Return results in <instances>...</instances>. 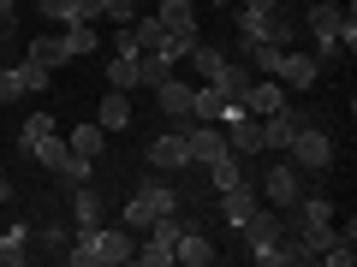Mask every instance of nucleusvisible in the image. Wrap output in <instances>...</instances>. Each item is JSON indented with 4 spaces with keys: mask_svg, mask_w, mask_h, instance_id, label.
<instances>
[{
    "mask_svg": "<svg viewBox=\"0 0 357 267\" xmlns=\"http://www.w3.org/2000/svg\"><path fill=\"white\" fill-rule=\"evenodd\" d=\"M333 131H328V119H316V125H304L292 137V149H286V161L298 166V172H310V178H321V172H333Z\"/></svg>",
    "mask_w": 357,
    "mask_h": 267,
    "instance_id": "f257e3e1",
    "label": "nucleus"
},
{
    "mask_svg": "<svg viewBox=\"0 0 357 267\" xmlns=\"http://www.w3.org/2000/svg\"><path fill=\"white\" fill-rule=\"evenodd\" d=\"M178 202H185V196H178L173 184H155V178H149V184H143V191H137V196L126 202L119 226H131V232H149V226H155L161 214H178Z\"/></svg>",
    "mask_w": 357,
    "mask_h": 267,
    "instance_id": "f03ea898",
    "label": "nucleus"
},
{
    "mask_svg": "<svg viewBox=\"0 0 357 267\" xmlns=\"http://www.w3.org/2000/svg\"><path fill=\"white\" fill-rule=\"evenodd\" d=\"M256 196H262L268 208H280V214H286V208H292L298 196H304V172H298V166L286 161V154H274V161H268L262 172H256Z\"/></svg>",
    "mask_w": 357,
    "mask_h": 267,
    "instance_id": "7ed1b4c3",
    "label": "nucleus"
},
{
    "mask_svg": "<svg viewBox=\"0 0 357 267\" xmlns=\"http://www.w3.org/2000/svg\"><path fill=\"white\" fill-rule=\"evenodd\" d=\"M220 137H227L232 154L250 161V154H262V119H250L244 107H227V113H220Z\"/></svg>",
    "mask_w": 357,
    "mask_h": 267,
    "instance_id": "20e7f679",
    "label": "nucleus"
},
{
    "mask_svg": "<svg viewBox=\"0 0 357 267\" xmlns=\"http://www.w3.org/2000/svg\"><path fill=\"white\" fill-rule=\"evenodd\" d=\"M268 77H280L286 89H316V83H321V65L310 60L304 48H280V54H274V72H268Z\"/></svg>",
    "mask_w": 357,
    "mask_h": 267,
    "instance_id": "39448f33",
    "label": "nucleus"
},
{
    "mask_svg": "<svg viewBox=\"0 0 357 267\" xmlns=\"http://www.w3.org/2000/svg\"><path fill=\"white\" fill-rule=\"evenodd\" d=\"M143 161L155 166V172H178V166H191V143H185V131H161V137H149V149H143Z\"/></svg>",
    "mask_w": 357,
    "mask_h": 267,
    "instance_id": "423d86ee",
    "label": "nucleus"
},
{
    "mask_svg": "<svg viewBox=\"0 0 357 267\" xmlns=\"http://www.w3.org/2000/svg\"><path fill=\"white\" fill-rule=\"evenodd\" d=\"M238 238H244V250H268V243L286 238V214H280V208H268V202H256V214L238 226Z\"/></svg>",
    "mask_w": 357,
    "mask_h": 267,
    "instance_id": "0eeeda50",
    "label": "nucleus"
},
{
    "mask_svg": "<svg viewBox=\"0 0 357 267\" xmlns=\"http://www.w3.org/2000/svg\"><path fill=\"white\" fill-rule=\"evenodd\" d=\"M137 255V232L131 226H96V267H119Z\"/></svg>",
    "mask_w": 357,
    "mask_h": 267,
    "instance_id": "6e6552de",
    "label": "nucleus"
},
{
    "mask_svg": "<svg viewBox=\"0 0 357 267\" xmlns=\"http://www.w3.org/2000/svg\"><path fill=\"white\" fill-rule=\"evenodd\" d=\"M286 102H292V89H286L280 77H256L250 95H244V113H250V119H268V113H280Z\"/></svg>",
    "mask_w": 357,
    "mask_h": 267,
    "instance_id": "1a4fd4ad",
    "label": "nucleus"
},
{
    "mask_svg": "<svg viewBox=\"0 0 357 267\" xmlns=\"http://www.w3.org/2000/svg\"><path fill=\"white\" fill-rule=\"evenodd\" d=\"M155 18H161L178 42H203V30H197V0H161Z\"/></svg>",
    "mask_w": 357,
    "mask_h": 267,
    "instance_id": "9d476101",
    "label": "nucleus"
},
{
    "mask_svg": "<svg viewBox=\"0 0 357 267\" xmlns=\"http://www.w3.org/2000/svg\"><path fill=\"white\" fill-rule=\"evenodd\" d=\"M191 95H197V83H185V77H167V83H155V107H161L167 119H191Z\"/></svg>",
    "mask_w": 357,
    "mask_h": 267,
    "instance_id": "9b49d317",
    "label": "nucleus"
},
{
    "mask_svg": "<svg viewBox=\"0 0 357 267\" xmlns=\"http://www.w3.org/2000/svg\"><path fill=\"white\" fill-rule=\"evenodd\" d=\"M203 172H208V184H215V196L220 191H238V184H250V161H244V154H220V161H208L203 166Z\"/></svg>",
    "mask_w": 357,
    "mask_h": 267,
    "instance_id": "f8f14e48",
    "label": "nucleus"
},
{
    "mask_svg": "<svg viewBox=\"0 0 357 267\" xmlns=\"http://www.w3.org/2000/svg\"><path fill=\"white\" fill-rule=\"evenodd\" d=\"M215 255H220V250L208 243L203 226H185V232H178V243H173V261H185V267H208Z\"/></svg>",
    "mask_w": 357,
    "mask_h": 267,
    "instance_id": "ddd939ff",
    "label": "nucleus"
},
{
    "mask_svg": "<svg viewBox=\"0 0 357 267\" xmlns=\"http://www.w3.org/2000/svg\"><path fill=\"white\" fill-rule=\"evenodd\" d=\"M102 191H96V178H89V184H72V220H77V232H96L102 226Z\"/></svg>",
    "mask_w": 357,
    "mask_h": 267,
    "instance_id": "4468645a",
    "label": "nucleus"
},
{
    "mask_svg": "<svg viewBox=\"0 0 357 267\" xmlns=\"http://www.w3.org/2000/svg\"><path fill=\"white\" fill-rule=\"evenodd\" d=\"M48 172H54V178H60L66 191H72V184H89V178H96V161H89V154H77V149H72V143H66V149H60V154H54V166H48Z\"/></svg>",
    "mask_w": 357,
    "mask_h": 267,
    "instance_id": "2eb2a0df",
    "label": "nucleus"
},
{
    "mask_svg": "<svg viewBox=\"0 0 357 267\" xmlns=\"http://www.w3.org/2000/svg\"><path fill=\"white\" fill-rule=\"evenodd\" d=\"M250 83H256L250 60H227V65H220V77H215V89L227 95L232 107H244V95H250Z\"/></svg>",
    "mask_w": 357,
    "mask_h": 267,
    "instance_id": "dca6fc26",
    "label": "nucleus"
},
{
    "mask_svg": "<svg viewBox=\"0 0 357 267\" xmlns=\"http://www.w3.org/2000/svg\"><path fill=\"white\" fill-rule=\"evenodd\" d=\"M30 243H36L30 255H48V261H66V243H72V232H66L60 220H36V226H30Z\"/></svg>",
    "mask_w": 357,
    "mask_h": 267,
    "instance_id": "f3484780",
    "label": "nucleus"
},
{
    "mask_svg": "<svg viewBox=\"0 0 357 267\" xmlns=\"http://www.w3.org/2000/svg\"><path fill=\"white\" fill-rule=\"evenodd\" d=\"M340 18H345V6H328V0H310V13H304V30L316 42H340Z\"/></svg>",
    "mask_w": 357,
    "mask_h": 267,
    "instance_id": "a211bd4d",
    "label": "nucleus"
},
{
    "mask_svg": "<svg viewBox=\"0 0 357 267\" xmlns=\"http://www.w3.org/2000/svg\"><path fill=\"white\" fill-rule=\"evenodd\" d=\"M60 54H66V60H89V54H102V30H96V24H66L60 30Z\"/></svg>",
    "mask_w": 357,
    "mask_h": 267,
    "instance_id": "6ab92c4d",
    "label": "nucleus"
},
{
    "mask_svg": "<svg viewBox=\"0 0 357 267\" xmlns=\"http://www.w3.org/2000/svg\"><path fill=\"white\" fill-rule=\"evenodd\" d=\"M96 125H102L107 137L131 125V95H126V89H107V95H102V107H96Z\"/></svg>",
    "mask_w": 357,
    "mask_h": 267,
    "instance_id": "aec40b11",
    "label": "nucleus"
},
{
    "mask_svg": "<svg viewBox=\"0 0 357 267\" xmlns=\"http://www.w3.org/2000/svg\"><path fill=\"white\" fill-rule=\"evenodd\" d=\"M256 202H262V196H256V184H238V191H220V214H227V226L238 232L244 220L256 214Z\"/></svg>",
    "mask_w": 357,
    "mask_h": 267,
    "instance_id": "412c9836",
    "label": "nucleus"
},
{
    "mask_svg": "<svg viewBox=\"0 0 357 267\" xmlns=\"http://www.w3.org/2000/svg\"><path fill=\"white\" fill-rule=\"evenodd\" d=\"M227 95H220V89L215 83H197V95H191V119H197V125H220V113H227Z\"/></svg>",
    "mask_w": 357,
    "mask_h": 267,
    "instance_id": "4be33fe9",
    "label": "nucleus"
},
{
    "mask_svg": "<svg viewBox=\"0 0 357 267\" xmlns=\"http://www.w3.org/2000/svg\"><path fill=\"white\" fill-rule=\"evenodd\" d=\"M30 261V226L0 232V267H24Z\"/></svg>",
    "mask_w": 357,
    "mask_h": 267,
    "instance_id": "5701e85b",
    "label": "nucleus"
},
{
    "mask_svg": "<svg viewBox=\"0 0 357 267\" xmlns=\"http://www.w3.org/2000/svg\"><path fill=\"white\" fill-rule=\"evenodd\" d=\"M173 65H178V60H167V54H155V48H149V54H137V83H143V89L167 83V77H173Z\"/></svg>",
    "mask_w": 357,
    "mask_h": 267,
    "instance_id": "b1692460",
    "label": "nucleus"
},
{
    "mask_svg": "<svg viewBox=\"0 0 357 267\" xmlns=\"http://www.w3.org/2000/svg\"><path fill=\"white\" fill-rule=\"evenodd\" d=\"M107 89H137V54H107Z\"/></svg>",
    "mask_w": 357,
    "mask_h": 267,
    "instance_id": "393cba45",
    "label": "nucleus"
},
{
    "mask_svg": "<svg viewBox=\"0 0 357 267\" xmlns=\"http://www.w3.org/2000/svg\"><path fill=\"white\" fill-rule=\"evenodd\" d=\"M185 60L197 65V77H203V83H215V77H220V65H227V54H220V48H208V42H191V54H185Z\"/></svg>",
    "mask_w": 357,
    "mask_h": 267,
    "instance_id": "a878e982",
    "label": "nucleus"
},
{
    "mask_svg": "<svg viewBox=\"0 0 357 267\" xmlns=\"http://www.w3.org/2000/svg\"><path fill=\"white\" fill-rule=\"evenodd\" d=\"M66 143H72L77 154H89V161H96V154L107 149V131L96 125V119H89V125H72V137H66Z\"/></svg>",
    "mask_w": 357,
    "mask_h": 267,
    "instance_id": "bb28decb",
    "label": "nucleus"
},
{
    "mask_svg": "<svg viewBox=\"0 0 357 267\" xmlns=\"http://www.w3.org/2000/svg\"><path fill=\"white\" fill-rule=\"evenodd\" d=\"M13 72H18V83H24V95H42V89L54 83V72H48L42 60H30V54H24V60L13 65Z\"/></svg>",
    "mask_w": 357,
    "mask_h": 267,
    "instance_id": "cd10ccee",
    "label": "nucleus"
},
{
    "mask_svg": "<svg viewBox=\"0 0 357 267\" xmlns=\"http://www.w3.org/2000/svg\"><path fill=\"white\" fill-rule=\"evenodd\" d=\"M48 131H60V125H54V113H48V107H36V113L24 119V131H18V154H30V143H42Z\"/></svg>",
    "mask_w": 357,
    "mask_h": 267,
    "instance_id": "c85d7f7f",
    "label": "nucleus"
},
{
    "mask_svg": "<svg viewBox=\"0 0 357 267\" xmlns=\"http://www.w3.org/2000/svg\"><path fill=\"white\" fill-rule=\"evenodd\" d=\"M30 6H36L42 18H54V24H84V18H77V0H30Z\"/></svg>",
    "mask_w": 357,
    "mask_h": 267,
    "instance_id": "c756f323",
    "label": "nucleus"
},
{
    "mask_svg": "<svg viewBox=\"0 0 357 267\" xmlns=\"http://www.w3.org/2000/svg\"><path fill=\"white\" fill-rule=\"evenodd\" d=\"M24 54H30V60H42L48 72H54V65H66V54H60V30H54V36H36Z\"/></svg>",
    "mask_w": 357,
    "mask_h": 267,
    "instance_id": "7c9ffc66",
    "label": "nucleus"
},
{
    "mask_svg": "<svg viewBox=\"0 0 357 267\" xmlns=\"http://www.w3.org/2000/svg\"><path fill=\"white\" fill-rule=\"evenodd\" d=\"M6 102H24V83H18L13 65H0V107H6Z\"/></svg>",
    "mask_w": 357,
    "mask_h": 267,
    "instance_id": "2f4dec72",
    "label": "nucleus"
},
{
    "mask_svg": "<svg viewBox=\"0 0 357 267\" xmlns=\"http://www.w3.org/2000/svg\"><path fill=\"white\" fill-rule=\"evenodd\" d=\"M137 13H143L137 0H107V24H131Z\"/></svg>",
    "mask_w": 357,
    "mask_h": 267,
    "instance_id": "473e14b6",
    "label": "nucleus"
},
{
    "mask_svg": "<svg viewBox=\"0 0 357 267\" xmlns=\"http://www.w3.org/2000/svg\"><path fill=\"white\" fill-rule=\"evenodd\" d=\"M321 261H328V267H351V261H357V243H333Z\"/></svg>",
    "mask_w": 357,
    "mask_h": 267,
    "instance_id": "72a5a7b5",
    "label": "nucleus"
},
{
    "mask_svg": "<svg viewBox=\"0 0 357 267\" xmlns=\"http://www.w3.org/2000/svg\"><path fill=\"white\" fill-rule=\"evenodd\" d=\"M77 18H84V24H102V18H107V0H77Z\"/></svg>",
    "mask_w": 357,
    "mask_h": 267,
    "instance_id": "f704fd0d",
    "label": "nucleus"
},
{
    "mask_svg": "<svg viewBox=\"0 0 357 267\" xmlns=\"http://www.w3.org/2000/svg\"><path fill=\"white\" fill-rule=\"evenodd\" d=\"M6 202H13V184H6V178H0V208H6Z\"/></svg>",
    "mask_w": 357,
    "mask_h": 267,
    "instance_id": "c9c22d12",
    "label": "nucleus"
},
{
    "mask_svg": "<svg viewBox=\"0 0 357 267\" xmlns=\"http://www.w3.org/2000/svg\"><path fill=\"white\" fill-rule=\"evenodd\" d=\"M203 6H232V0H203Z\"/></svg>",
    "mask_w": 357,
    "mask_h": 267,
    "instance_id": "e433bc0d",
    "label": "nucleus"
},
{
    "mask_svg": "<svg viewBox=\"0 0 357 267\" xmlns=\"http://www.w3.org/2000/svg\"><path fill=\"white\" fill-rule=\"evenodd\" d=\"M328 6H351V0H328Z\"/></svg>",
    "mask_w": 357,
    "mask_h": 267,
    "instance_id": "4c0bfd02",
    "label": "nucleus"
},
{
    "mask_svg": "<svg viewBox=\"0 0 357 267\" xmlns=\"http://www.w3.org/2000/svg\"><path fill=\"white\" fill-rule=\"evenodd\" d=\"M0 65H6V54H0Z\"/></svg>",
    "mask_w": 357,
    "mask_h": 267,
    "instance_id": "58836bf2",
    "label": "nucleus"
},
{
    "mask_svg": "<svg viewBox=\"0 0 357 267\" xmlns=\"http://www.w3.org/2000/svg\"><path fill=\"white\" fill-rule=\"evenodd\" d=\"M137 6H149V0H137Z\"/></svg>",
    "mask_w": 357,
    "mask_h": 267,
    "instance_id": "ea45409f",
    "label": "nucleus"
}]
</instances>
